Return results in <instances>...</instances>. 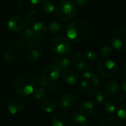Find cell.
I'll use <instances>...</instances> for the list:
<instances>
[{"label":"cell","instance_id":"cell-1","mask_svg":"<svg viewBox=\"0 0 126 126\" xmlns=\"http://www.w3.org/2000/svg\"><path fill=\"white\" fill-rule=\"evenodd\" d=\"M90 26L84 19H76L72 21L66 28L68 38L75 43L85 42L90 34Z\"/></svg>","mask_w":126,"mask_h":126},{"label":"cell","instance_id":"cell-2","mask_svg":"<svg viewBox=\"0 0 126 126\" xmlns=\"http://www.w3.org/2000/svg\"><path fill=\"white\" fill-rule=\"evenodd\" d=\"M15 92L22 96H28L36 88V80L29 74H22L18 76L13 84Z\"/></svg>","mask_w":126,"mask_h":126},{"label":"cell","instance_id":"cell-3","mask_svg":"<svg viewBox=\"0 0 126 126\" xmlns=\"http://www.w3.org/2000/svg\"><path fill=\"white\" fill-rule=\"evenodd\" d=\"M78 13L77 6L70 0H63L57 6L56 14L62 21H68L74 18Z\"/></svg>","mask_w":126,"mask_h":126},{"label":"cell","instance_id":"cell-4","mask_svg":"<svg viewBox=\"0 0 126 126\" xmlns=\"http://www.w3.org/2000/svg\"><path fill=\"white\" fill-rule=\"evenodd\" d=\"M50 49L55 54L63 55L70 50L71 43L68 38L59 36L52 39L50 43Z\"/></svg>","mask_w":126,"mask_h":126},{"label":"cell","instance_id":"cell-5","mask_svg":"<svg viewBox=\"0 0 126 126\" xmlns=\"http://www.w3.org/2000/svg\"><path fill=\"white\" fill-rule=\"evenodd\" d=\"M111 47L117 50L126 49V31L123 28H116L110 36Z\"/></svg>","mask_w":126,"mask_h":126},{"label":"cell","instance_id":"cell-6","mask_svg":"<svg viewBox=\"0 0 126 126\" xmlns=\"http://www.w3.org/2000/svg\"><path fill=\"white\" fill-rule=\"evenodd\" d=\"M97 70L102 77L110 78L114 77L117 74L118 65L113 60L104 59L98 63Z\"/></svg>","mask_w":126,"mask_h":126},{"label":"cell","instance_id":"cell-7","mask_svg":"<svg viewBox=\"0 0 126 126\" xmlns=\"http://www.w3.org/2000/svg\"><path fill=\"white\" fill-rule=\"evenodd\" d=\"M19 8L25 16H33L41 7L40 0H19Z\"/></svg>","mask_w":126,"mask_h":126},{"label":"cell","instance_id":"cell-8","mask_svg":"<svg viewBox=\"0 0 126 126\" xmlns=\"http://www.w3.org/2000/svg\"><path fill=\"white\" fill-rule=\"evenodd\" d=\"M42 53V47L39 42L32 40L27 43L25 46V56L31 62L37 61Z\"/></svg>","mask_w":126,"mask_h":126},{"label":"cell","instance_id":"cell-9","mask_svg":"<svg viewBox=\"0 0 126 126\" xmlns=\"http://www.w3.org/2000/svg\"><path fill=\"white\" fill-rule=\"evenodd\" d=\"M7 107L11 114H16L25 108V101L21 96H14L8 101Z\"/></svg>","mask_w":126,"mask_h":126},{"label":"cell","instance_id":"cell-10","mask_svg":"<svg viewBox=\"0 0 126 126\" xmlns=\"http://www.w3.org/2000/svg\"><path fill=\"white\" fill-rule=\"evenodd\" d=\"M58 103L62 109L68 110L75 107L77 103V99L73 94H66L59 99Z\"/></svg>","mask_w":126,"mask_h":126},{"label":"cell","instance_id":"cell-11","mask_svg":"<svg viewBox=\"0 0 126 126\" xmlns=\"http://www.w3.org/2000/svg\"><path fill=\"white\" fill-rule=\"evenodd\" d=\"M42 78L48 82H54L60 77V70L55 65L45 67L42 71Z\"/></svg>","mask_w":126,"mask_h":126},{"label":"cell","instance_id":"cell-12","mask_svg":"<svg viewBox=\"0 0 126 126\" xmlns=\"http://www.w3.org/2000/svg\"><path fill=\"white\" fill-rule=\"evenodd\" d=\"M7 25L11 31L19 32L25 29V22L22 18L18 16H14L8 20Z\"/></svg>","mask_w":126,"mask_h":126},{"label":"cell","instance_id":"cell-13","mask_svg":"<svg viewBox=\"0 0 126 126\" xmlns=\"http://www.w3.org/2000/svg\"><path fill=\"white\" fill-rule=\"evenodd\" d=\"M62 79L64 82L70 85H75L78 84L80 79L79 73L73 69H67L62 74Z\"/></svg>","mask_w":126,"mask_h":126},{"label":"cell","instance_id":"cell-14","mask_svg":"<svg viewBox=\"0 0 126 126\" xmlns=\"http://www.w3.org/2000/svg\"><path fill=\"white\" fill-rule=\"evenodd\" d=\"M119 91V85L117 82L110 80L105 85V94L108 98H113L117 96Z\"/></svg>","mask_w":126,"mask_h":126},{"label":"cell","instance_id":"cell-15","mask_svg":"<svg viewBox=\"0 0 126 126\" xmlns=\"http://www.w3.org/2000/svg\"><path fill=\"white\" fill-rule=\"evenodd\" d=\"M52 126H72L71 119L64 113H57L53 117Z\"/></svg>","mask_w":126,"mask_h":126},{"label":"cell","instance_id":"cell-16","mask_svg":"<svg viewBox=\"0 0 126 126\" xmlns=\"http://www.w3.org/2000/svg\"><path fill=\"white\" fill-rule=\"evenodd\" d=\"M32 29H33L34 38L38 40L43 39L45 37V36L47 34V31L46 25L42 22H36L33 25Z\"/></svg>","mask_w":126,"mask_h":126},{"label":"cell","instance_id":"cell-17","mask_svg":"<svg viewBox=\"0 0 126 126\" xmlns=\"http://www.w3.org/2000/svg\"><path fill=\"white\" fill-rule=\"evenodd\" d=\"M54 65L58 68L60 71H65L67 69H69L71 65V59L69 55L57 57L55 58L53 60Z\"/></svg>","mask_w":126,"mask_h":126},{"label":"cell","instance_id":"cell-18","mask_svg":"<svg viewBox=\"0 0 126 126\" xmlns=\"http://www.w3.org/2000/svg\"><path fill=\"white\" fill-rule=\"evenodd\" d=\"M72 63L74 67L76 69L79 71H82L86 65V60L85 56L80 52L76 53L73 57Z\"/></svg>","mask_w":126,"mask_h":126},{"label":"cell","instance_id":"cell-19","mask_svg":"<svg viewBox=\"0 0 126 126\" xmlns=\"http://www.w3.org/2000/svg\"><path fill=\"white\" fill-rule=\"evenodd\" d=\"M88 99L94 105L101 104L104 101V96L102 92L97 89H91L88 92Z\"/></svg>","mask_w":126,"mask_h":126},{"label":"cell","instance_id":"cell-20","mask_svg":"<svg viewBox=\"0 0 126 126\" xmlns=\"http://www.w3.org/2000/svg\"><path fill=\"white\" fill-rule=\"evenodd\" d=\"M72 126H86L88 123L87 117L78 112H74L71 115Z\"/></svg>","mask_w":126,"mask_h":126},{"label":"cell","instance_id":"cell-21","mask_svg":"<svg viewBox=\"0 0 126 126\" xmlns=\"http://www.w3.org/2000/svg\"><path fill=\"white\" fill-rule=\"evenodd\" d=\"M94 105L89 100L82 102L79 107V113L85 116H90L94 112Z\"/></svg>","mask_w":126,"mask_h":126},{"label":"cell","instance_id":"cell-22","mask_svg":"<svg viewBox=\"0 0 126 126\" xmlns=\"http://www.w3.org/2000/svg\"><path fill=\"white\" fill-rule=\"evenodd\" d=\"M48 30L50 33L53 35H59L64 31V26L59 22L53 21L49 24Z\"/></svg>","mask_w":126,"mask_h":126},{"label":"cell","instance_id":"cell-23","mask_svg":"<svg viewBox=\"0 0 126 126\" xmlns=\"http://www.w3.org/2000/svg\"><path fill=\"white\" fill-rule=\"evenodd\" d=\"M100 126H123L119 119L113 116H106L101 121Z\"/></svg>","mask_w":126,"mask_h":126},{"label":"cell","instance_id":"cell-24","mask_svg":"<svg viewBox=\"0 0 126 126\" xmlns=\"http://www.w3.org/2000/svg\"><path fill=\"white\" fill-rule=\"evenodd\" d=\"M82 76L86 80H91L93 77L96 74V70L94 67L89 64V63H86L85 68L82 70Z\"/></svg>","mask_w":126,"mask_h":126},{"label":"cell","instance_id":"cell-25","mask_svg":"<svg viewBox=\"0 0 126 126\" xmlns=\"http://www.w3.org/2000/svg\"><path fill=\"white\" fill-rule=\"evenodd\" d=\"M56 105H57V103H56V102L55 100L49 99V100L45 101L42 103V109L45 113H52L53 111L55 110V109L56 108Z\"/></svg>","mask_w":126,"mask_h":126},{"label":"cell","instance_id":"cell-26","mask_svg":"<svg viewBox=\"0 0 126 126\" xmlns=\"http://www.w3.org/2000/svg\"><path fill=\"white\" fill-rule=\"evenodd\" d=\"M33 99L36 102H41L44 100V99L45 98L46 96V91L45 90L42 88V87H38L36 88H35L33 93Z\"/></svg>","mask_w":126,"mask_h":126},{"label":"cell","instance_id":"cell-27","mask_svg":"<svg viewBox=\"0 0 126 126\" xmlns=\"http://www.w3.org/2000/svg\"><path fill=\"white\" fill-rule=\"evenodd\" d=\"M41 7L45 14H51L55 10L54 4L50 0H42V2H41Z\"/></svg>","mask_w":126,"mask_h":126},{"label":"cell","instance_id":"cell-28","mask_svg":"<svg viewBox=\"0 0 126 126\" xmlns=\"http://www.w3.org/2000/svg\"><path fill=\"white\" fill-rule=\"evenodd\" d=\"M103 109H104L105 112L108 115H112V114L115 113V112L116 110L114 103L111 101H109V100H106L104 102Z\"/></svg>","mask_w":126,"mask_h":126},{"label":"cell","instance_id":"cell-29","mask_svg":"<svg viewBox=\"0 0 126 126\" xmlns=\"http://www.w3.org/2000/svg\"><path fill=\"white\" fill-rule=\"evenodd\" d=\"M113 53V49L111 46L109 45H103L99 49V55L102 58H108L111 56Z\"/></svg>","mask_w":126,"mask_h":126},{"label":"cell","instance_id":"cell-30","mask_svg":"<svg viewBox=\"0 0 126 126\" xmlns=\"http://www.w3.org/2000/svg\"><path fill=\"white\" fill-rule=\"evenodd\" d=\"M85 54L86 58L91 62H97L99 60V56L97 53L93 49H86L85 50Z\"/></svg>","mask_w":126,"mask_h":126},{"label":"cell","instance_id":"cell-31","mask_svg":"<svg viewBox=\"0 0 126 126\" xmlns=\"http://www.w3.org/2000/svg\"><path fill=\"white\" fill-rule=\"evenodd\" d=\"M34 38L33 36V29L32 28H27L24 29V31L22 34V39L23 41H27V42H31L32 39Z\"/></svg>","mask_w":126,"mask_h":126},{"label":"cell","instance_id":"cell-32","mask_svg":"<svg viewBox=\"0 0 126 126\" xmlns=\"http://www.w3.org/2000/svg\"><path fill=\"white\" fill-rule=\"evenodd\" d=\"M4 60L6 62V64H8V65L11 66V65H14V63L16 62V58H15L14 55L8 50L4 55Z\"/></svg>","mask_w":126,"mask_h":126},{"label":"cell","instance_id":"cell-33","mask_svg":"<svg viewBox=\"0 0 126 126\" xmlns=\"http://www.w3.org/2000/svg\"><path fill=\"white\" fill-rule=\"evenodd\" d=\"M91 84L96 87V88H102L104 85V81H103V79L102 78L101 76L99 75H96L95 74L93 78L91 79Z\"/></svg>","mask_w":126,"mask_h":126},{"label":"cell","instance_id":"cell-34","mask_svg":"<svg viewBox=\"0 0 126 126\" xmlns=\"http://www.w3.org/2000/svg\"><path fill=\"white\" fill-rule=\"evenodd\" d=\"M116 115L120 119H126V105H121L116 110Z\"/></svg>","mask_w":126,"mask_h":126},{"label":"cell","instance_id":"cell-35","mask_svg":"<svg viewBox=\"0 0 126 126\" xmlns=\"http://www.w3.org/2000/svg\"><path fill=\"white\" fill-rule=\"evenodd\" d=\"M80 88L84 92H89L91 90V85L88 80H83L80 84Z\"/></svg>","mask_w":126,"mask_h":126},{"label":"cell","instance_id":"cell-36","mask_svg":"<svg viewBox=\"0 0 126 126\" xmlns=\"http://www.w3.org/2000/svg\"><path fill=\"white\" fill-rule=\"evenodd\" d=\"M119 91H120L122 96L126 99V78L123 79L121 81L120 85H119Z\"/></svg>","mask_w":126,"mask_h":126},{"label":"cell","instance_id":"cell-37","mask_svg":"<svg viewBox=\"0 0 126 126\" xmlns=\"http://www.w3.org/2000/svg\"><path fill=\"white\" fill-rule=\"evenodd\" d=\"M38 83H39V85H40L39 87H42V88H43L44 89H45V88H50V86H51L50 82H48V81L45 80V79H43L42 77H39V78L38 79Z\"/></svg>","mask_w":126,"mask_h":126},{"label":"cell","instance_id":"cell-38","mask_svg":"<svg viewBox=\"0 0 126 126\" xmlns=\"http://www.w3.org/2000/svg\"><path fill=\"white\" fill-rule=\"evenodd\" d=\"M74 1L76 5H77L79 6H85L89 2L90 0H74Z\"/></svg>","mask_w":126,"mask_h":126},{"label":"cell","instance_id":"cell-39","mask_svg":"<svg viewBox=\"0 0 126 126\" xmlns=\"http://www.w3.org/2000/svg\"><path fill=\"white\" fill-rule=\"evenodd\" d=\"M25 18L26 19L25 22H27L28 24H31L34 21V18L33 17V16H25Z\"/></svg>","mask_w":126,"mask_h":126},{"label":"cell","instance_id":"cell-40","mask_svg":"<svg viewBox=\"0 0 126 126\" xmlns=\"http://www.w3.org/2000/svg\"><path fill=\"white\" fill-rule=\"evenodd\" d=\"M122 74L126 76V62H124V64L122 65Z\"/></svg>","mask_w":126,"mask_h":126},{"label":"cell","instance_id":"cell-41","mask_svg":"<svg viewBox=\"0 0 126 126\" xmlns=\"http://www.w3.org/2000/svg\"><path fill=\"white\" fill-rule=\"evenodd\" d=\"M125 126H126V122H125Z\"/></svg>","mask_w":126,"mask_h":126}]
</instances>
